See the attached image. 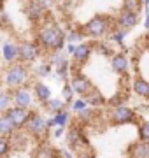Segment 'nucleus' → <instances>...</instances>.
Listing matches in <instances>:
<instances>
[{"mask_svg": "<svg viewBox=\"0 0 149 158\" xmlns=\"http://www.w3.org/2000/svg\"><path fill=\"white\" fill-rule=\"evenodd\" d=\"M109 118H111V123L125 125V123H133L137 119V114H135L133 109L126 107V106H114Z\"/></svg>", "mask_w": 149, "mask_h": 158, "instance_id": "obj_4", "label": "nucleus"}, {"mask_svg": "<svg viewBox=\"0 0 149 158\" xmlns=\"http://www.w3.org/2000/svg\"><path fill=\"white\" fill-rule=\"evenodd\" d=\"M12 102L16 106H21V107H30L32 106V91L26 86L14 88L12 90Z\"/></svg>", "mask_w": 149, "mask_h": 158, "instance_id": "obj_10", "label": "nucleus"}, {"mask_svg": "<svg viewBox=\"0 0 149 158\" xmlns=\"http://www.w3.org/2000/svg\"><path fill=\"white\" fill-rule=\"evenodd\" d=\"M69 144L72 148H83L84 144H86V139H84V134H83V130H81V127H70L69 130Z\"/></svg>", "mask_w": 149, "mask_h": 158, "instance_id": "obj_11", "label": "nucleus"}, {"mask_svg": "<svg viewBox=\"0 0 149 158\" xmlns=\"http://www.w3.org/2000/svg\"><path fill=\"white\" fill-rule=\"evenodd\" d=\"M130 158H149V142L139 141L130 146Z\"/></svg>", "mask_w": 149, "mask_h": 158, "instance_id": "obj_14", "label": "nucleus"}, {"mask_svg": "<svg viewBox=\"0 0 149 158\" xmlns=\"http://www.w3.org/2000/svg\"><path fill=\"white\" fill-rule=\"evenodd\" d=\"M51 63H44V65H40L39 69H37V74L39 76H42V77H46V76H49L51 74Z\"/></svg>", "mask_w": 149, "mask_h": 158, "instance_id": "obj_28", "label": "nucleus"}, {"mask_svg": "<svg viewBox=\"0 0 149 158\" xmlns=\"http://www.w3.org/2000/svg\"><path fill=\"white\" fill-rule=\"evenodd\" d=\"M133 91L137 93L139 97H144V98H149V81L139 77L135 83H133Z\"/></svg>", "mask_w": 149, "mask_h": 158, "instance_id": "obj_19", "label": "nucleus"}, {"mask_svg": "<svg viewBox=\"0 0 149 158\" xmlns=\"http://www.w3.org/2000/svg\"><path fill=\"white\" fill-rule=\"evenodd\" d=\"M77 158H95V155H93V151L90 149V148H83L79 153H77Z\"/></svg>", "mask_w": 149, "mask_h": 158, "instance_id": "obj_30", "label": "nucleus"}, {"mask_svg": "<svg viewBox=\"0 0 149 158\" xmlns=\"http://www.w3.org/2000/svg\"><path fill=\"white\" fill-rule=\"evenodd\" d=\"M34 91H35V95H37V98H39L42 104H46L47 100H51V90H49L44 83H35Z\"/></svg>", "mask_w": 149, "mask_h": 158, "instance_id": "obj_18", "label": "nucleus"}, {"mask_svg": "<svg viewBox=\"0 0 149 158\" xmlns=\"http://www.w3.org/2000/svg\"><path fill=\"white\" fill-rule=\"evenodd\" d=\"M2 53H4V60L6 62H16V60H19V48H18V44H14L11 40L4 42Z\"/></svg>", "mask_w": 149, "mask_h": 158, "instance_id": "obj_13", "label": "nucleus"}, {"mask_svg": "<svg viewBox=\"0 0 149 158\" xmlns=\"http://www.w3.org/2000/svg\"><path fill=\"white\" fill-rule=\"evenodd\" d=\"M84 98H86V102L90 104V106H102L103 102H105V100H103V97L100 95V93H97L95 90H93L91 93H88Z\"/></svg>", "mask_w": 149, "mask_h": 158, "instance_id": "obj_21", "label": "nucleus"}, {"mask_svg": "<svg viewBox=\"0 0 149 158\" xmlns=\"http://www.w3.org/2000/svg\"><path fill=\"white\" fill-rule=\"evenodd\" d=\"M67 121H69V113L63 109V111H60V113L54 114L53 118L47 119V125H49V127H65Z\"/></svg>", "mask_w": 149, "mask_h": 158, "instance_id": "obj_20", "label": "nucleus"}, {"mask_svg": "<svg viewBox=\"0 0 149 158\" xmlns=\"http://www.w3.org/2000/svg\"><path fill=\"white\" fill-rule=\"evenodd\" d=\"M7 153H9V139L7 137H2L0 139V155L6 156Z\"/></svg>", "mask_w": 149, "mask_h": 158, "instance_id": "obj_29", "label": "nucleus"}, {"mask_svg": "<svg viewBox=\"0 0 149 158\" xmlns=\"http://www.w3.org/2000/svg\"><path fill=\"white\" fill-rule=\"evenodd\" d=\"M44 11H46V7L40 6L37 0H32L28 4V7H26V16H28L32 21H39V19L44 18Z\"/></svg>", "mask_w": 149, "mask_h": 158, "instance_id": "obj_15", "label": "nucleus"}, {"mask_svg": "<svg viewBox=\"0 0 149 158\" xmlns=\"http://www.w3.org/2000/svg\"><path fill=\"white\" fill-rule=\"evenodd\" d=\"M91 55V46L90 44H81V46H77V49H75V53L72 55L74 56V60L79 65H83V63L88 60V56Z\"/></svg>", "mask_w": 149, "mask_h": 158, "instance_id": "obj_17", "label": "nucleus"}, {"mask_svg": "<svg viewBox=\"0 0 149 158\" xmlns=\"http://www.w3.org/2000/svg\"><path fill=\"white\" fill-rule=\"evenodd\" d=\"M88 106H90V104L86 102V98H84V97H83L81 100H75V102H74V109H75V111H81V109H86Z\"/></svg>", "mask_w": 149, "mask_h": 158, "instance_id": "obj_31", "label": "nucleus"}, {"mask_svg": "<svg viewBox=\"0 0 149 158\" xmlns=\"http://www.w3.org/2000/svg\"><path fill=\"white\" fill-rule=\"evenodd\" d=\"M144 25H146V28H149V11L146 12V21H144Z\"/></svg>", "mask_w": 149, "mask_h": 158, "instance_id": "obj_35", "label": "nucleus"}, {"mask_svg": "<svg viewBox=\"0 0 149 158\" xmlns=\"http://www.w3.org/2000/svg\"><path fill=\"white\" fill-rule=\"evenodd\" d=\"M16 130H18L16 125L11 121V118H9L7 114H2V118H0V135L9 139V137H11Z\"/></svg>", "mask_w": 149, "mask_h": 158, "instance_id": "obj_16", "label": "nucleus"}, {"mask_svg": "<svg viewBox=\"0 0 149 158\" xmlns=\"http://www.w3.org/2000/svg\"><path fill=\"white\" fill-rule=\"evenodd\" d=\"M63 134V127H58L56 130H54V137H60Z\"/></svg>", "mask_w": 149, "mask_h": 158, "instance_id": "obj_34", "label": "nucleus"}, {"mask_svg": "<svg viewBox=\"0 0 149 158\" xmlns=\"http://www.w3.org/2000/svg\"><path fill=\"white\" fill-rule=\"evenodd\" d=\"M74 93H75V90H74V86L70 85V83H67V85L63 86V91H62V95H63V100L65 102H72V98H74Z\"/></svg>", "mask_w": 149, "mask_h": 158, "instance_id": "obj_24", "label": "nucleus"}, {"mask_svg": "<svg viewBox=\"0 0 149 158\" xmlns=\"http://www.w3.org/2000/svg\"><path fill=\"white\" fill-rule=\"evenodd\" d=\"M56 153H58V155H60L62 158H72V155H70L69 151H65V149H58Z\"/></svg>", "mask_w": 149, "mask_h": 158, "instance_id": "obj_32", "label": "nucleus"}, {"mask_svg": "<svg viewBox=\"0 0 149 158\" xmlns=\"http://www.w3.org/2000/svg\"><path fill=\"white\" fill-rule=\"evenodd\" d=\"M123 37H125V30H121V28L118 32H112V35H111V39L119 46H123Z\"/></svg>", "mask_w": 149, "mask_h": 158, "instance_id": "obj_27", "label": "nucleus"}, {"mask_svg": "<svg viewBox=\"0 0 149 158\" xmlns=\"http://www.w3.org/2000/svg\"><path fill=\"white\" fill-rule=\"evenodd\" d=\"M12 100V93L9 95L7 91H4L2 95H0V109H2V113H6L7 109H9V102Z\"/></svg>", "mask_w": 149, "mask_h": 158, "instance_id": "obj_25", "label": "nucleus"}, {"mask_svg": "<svg viewBox=\"0 0 149 158\" xmlns=\"http://www.w3.org/2000/svg\"><path fill=\"white\" fill-rule=\"evenodd\" d=\"M111 65L118 74H126L128 70V56L125 53H114L111 58Z\"/></svg>", "mask_w": 149, "mask_h": 158, "instance_id": "obj_12", "label": "nucleus"}, {"mask_svg": "<svg viewBox=\"0 0 149 158\" xmlns=\"http://www.w3.org/2000/svg\"><path fill=\"white\" fill-rule=\"evenodd\" d=\"M25 128L28 130L32 135L42 137V135H46L49 125H47V119H44L39 113H30V118H28V121H26V127H25Z\"/></svg>", "mask_w": 149, "mask_h": 158, "instance_id": "obj_5", "label": "nucleus"}, {"mask_svg": "<svg viewBox=\"0 0 149 158\" xmlns=\"http://www.w3.org/2000/svg\"><path fill=\"white\" fill-rule=\"evenodd\" d=\"M75 49H77V46H74V44H69V48H67V51H69L70 55H74Z\"/></svg>", "mask_w": 149, "mask_h": 158, "instance_id": "obj_33", "label": "nucleus"}, {"mask_svg": "<svg viewBox=\"0 0 149 158\" xmlns=\"http://www.w3.org/2000/svg\"><path fill=\"white\" fill-rule=\"evenodd\" d=\"M63 102L65 100H58V98H51V100H47L46 104H44V106H46L47 109H49V111H51V113H60V111H63Z\"/></svg>", "mask_w": 149, "mask_h": 158, "instance_id": "obj_22", "label": "nucleus"}, {"mask_svg": "<svg viewBox=\"0 0 149 158\" xmlns=\"http://www.w3.org/2000/svg\"><path fill=\"white\" fill-rule=\"evenodd\" d=\"M18 48H19V62H23V63L34 62L40 55V44H35V42L23 40V42L18 44Z\"/></svg>", "mask_w": 149, "mask_h": 158, "instance_id": "obj_6", "label": "nucleus"}, {"mask_svg": "<svg viewBox=\"0 0 149 158\" xmlns=\"http://www.w3.org/2000/svg\"><path fill=\"white\" fill-rule=\"evenodd\" d=\"M140 4H142V6H146V7H147V6H149V0H140Z\"/></svg>", "mask_w": 149, "mask_h": 158, "instance_id": "obj_36", "label": "nucleus"}, {"mask_svg": "<svg viewBox=\"0 0 149 158\" xmlns=\"http://www.w3.org/2000/svg\"><path fill=\"white\" fill-rule=\"evenodd\" d=\"M109 28H111V19L109 18L107 16H95L83 27V32H84V35L100 39V37H103V35L109 32Z\"/></svg>", "mask_w": 149, "mask_h": 158, "instance_id": "obj_3", "label": "nucleus"}, {"mask_svg": "<svg viewBox=\"0 0 149 158\" xmlns=\"http://www.w3.org/2000/svg\"><path fill=\"white\" fill-rule=\"evenodd\" d=\"M137 21H139L137 12H135V9H130V7H125V9L119 12L118 19H116L118 27H119L121 30H125V32H128L130 28H133V27L137 25Z\"/></svg>", "mask_w": 149, "mask_h": 158, "instance_id": "obj_8", "label": "nucleus"}, {"mask_svg": "<svg viewBox=\"0 0 149 158\" xmlns=\"http://www.w3.org/2000/svg\"><path fill=\"white\" fill-rule=\"evenodd\" d=\"M67 35L62 32V28L58 27L56 23H47L37 34V42L40 44V48L44 49H51V51H60L65 44Z\"/></svg>", "mask_w": 149, "mask_h": 158, "instance_id": "obj_1", "label": "nucleus"}, {"mask_svg": "<svg viewBox=\"0 0 149 158\" xmlns=\"http://www.w3.org/2000/svg\"><path fill=\"white\" fill-rule=\"evenodd\" d=\"M83 37H84V32H83V28H81V30H70L69 34H67V40H69V42L81 40Z\"/></svg>", "mask_w": 149, "mask_h": 158, "instance_id": "obj_26", "label": "nucleus"}, {"mask_svg": "<svg viewBox=\"0 0 149 158\" xmlns=\"http://www.w3.org/2000/svg\"><path fill=\"white\" fill-rule=\"evenodd\" d=\"M4 114H7L11 118V121L16 125V128H25L26 127V121L30 118V113L26 111V107H21V106H12Z\"/></svg>", "mask_w": 149, "mask_h": 158, "instance_id": "obj_7", "label": "nucleus"}, {"mask_svg": "<svg viewBox=\"0 0 149 158\" xmlns=\"http://www.w3.org/2000/svg\"><path fill=\"white\" fill-rule=\"evenodd\" d=\"M139 141L149 142V121H144L139 127Z\"/></svg>", "mask_w": 149, "mask_h": 158, "instance_id": "obj_23", "label": "nucleus"}, {"mask_svg": "<svg viewBox=\"0 0 149 158\" xmlns=\"http://www.w3.org/2000/svg\"><path fill=\"white\" fill-rule=\"evenodd\" d=\"M70 85L74 86L75 93H79V95L86 97L88 93H91L95 88H93V85L90 83V79L86 77V76H83V74H74L72 76V79H70Z\"/></svg>", "mask_w": 149, "mask_h": 158, "instance_id": "obj_9", "label": "nucleus"}, {"mask_svg": "<svg viewBox=\"0 0 149 158\" xmlns=\"http://www.w3.org/2000/svg\"><path fill=\"white\" fill-rule=\"evenodd\" d=\"M4 83H6L7 88H21L28 83V69H26V63L19 62L14 63L12 62L11 67H7L6 76H4Z\"/></svg>", "mask_w": 149, "mask_h": 158, "instance_id": "obj_2", "label": "nucleus"}]
</instances>
